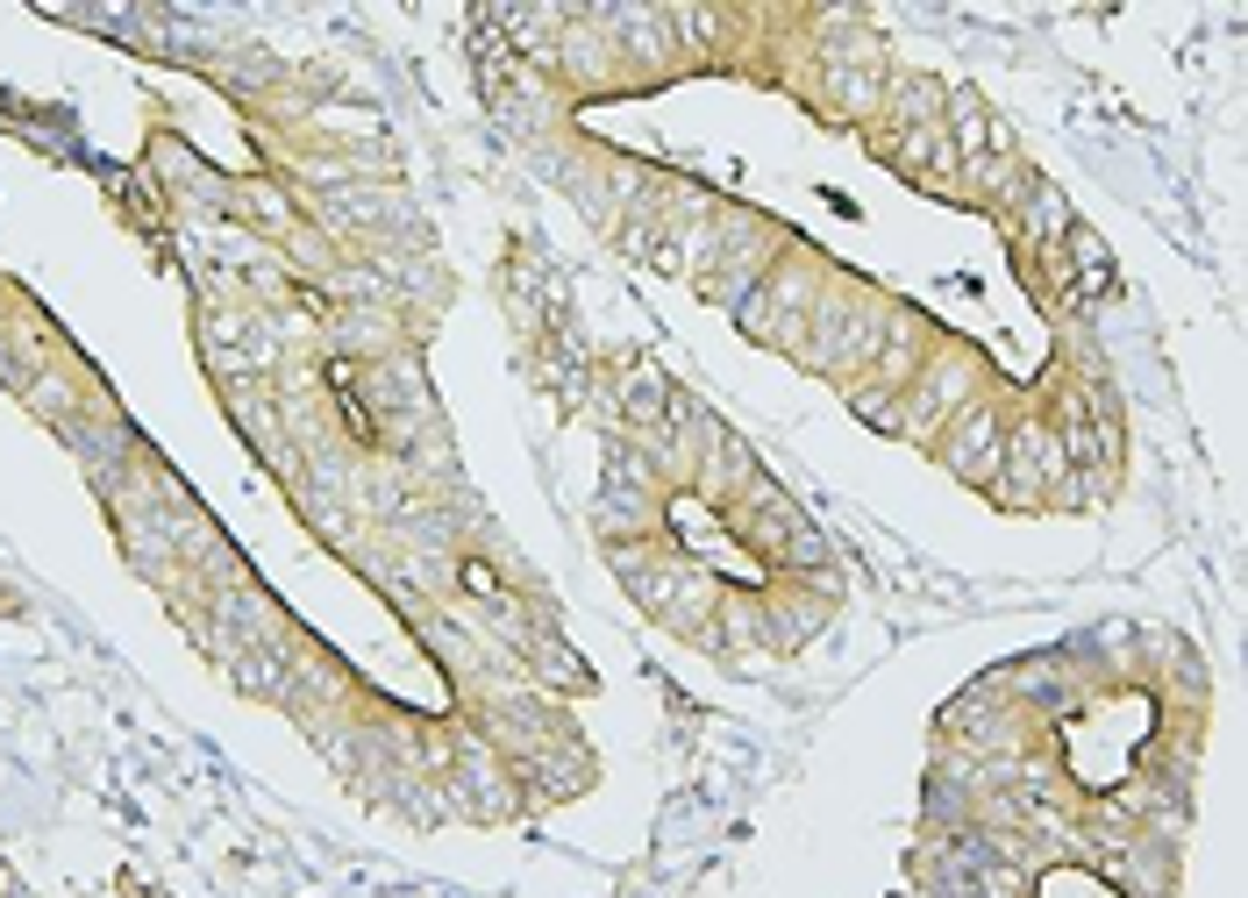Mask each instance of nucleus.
Segmentation results:
<instances>
[{"label": "nucleus", "mask_w": 1248, "mask_h": 898, "mask_svg": "<svg viewBox=\"0 0 1248 898\" xmlns=\"http://www.w3.org/2000/svg\"><path fill=\"white\" fill-rule=\"evenodd\" d=\"M464 585L486 592V599H500V577H492V563H464Z\"/></svg>", "instance_id": "f03ea898"}, {"label": "nucleus", "mask_w": 1248, "mask_h": 898, "mask_svg": "<svg viewBox=\"0 0 1248 898\" xmlns=\"http://www.w3.org/2000/svg\"><path fill=\"white\" fill-rule=\"evenodd\" d=\"M328 386H336V407H343V421H350V435H357V443H379V421H371V407L365 400H357V364H328Z\"/></svg>", "instance_id": "f257e3e1"}]
</instances>
